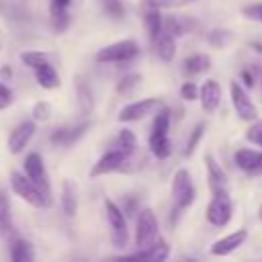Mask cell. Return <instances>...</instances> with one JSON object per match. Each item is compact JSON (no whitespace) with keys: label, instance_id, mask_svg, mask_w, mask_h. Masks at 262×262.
<instances>
[{"label":"cell","instance_id":"8","mask_svg":"<svg viewBox=\"0 0 262 262\" xmlns=\"http://www.w3.org/2000/svg\"><path fill=\"white\" fill-rule=\"evenodd\" d=\"M164 106L162 98H139V100H133L129 104H125L121 111H119V123H135V121H141L149 115H156L160 108Z\"/></svg>","mask_w":262,"mask_h":262},{"label":"cell","instance_id":"40","mask_svg":"<svg viewBox=\"0 0 262 262\" xmlns=\"http://www.w3.org/2000/svg\"><path fill=\"white\" fill-rule=\"evenodd\" d=\"M239 80L244 82V86L246 88H254V84H256V70L252 68H246V70H242V74H239Z\"/></svg>","mask_w":262,"mask_h":262},{"label":"cell","instance_id":"9","mask_svg":"<svg viewBox=\"0 0 262 262\" xmlns=\"http://www.w3.org/2000/svg\"><path fill=\"white\" fill-rule=\"evenodd\" d=\"M229 96H231V104H233V111H235L237 119L248 121V123L256 121L258 108H256V104L252 102V98L248 96L246 88H244L239 82L233 80V82L229 84Z\"/></svg>","mask_w":262,"mask_h":262},{"label":"cell","instance_id":"26","mask_svg":"<svg viewBox=\"0 0 262 262\" xmlns=\"http://www.w3.org/2000/svg\"><path fill=\"white\" fill-rule=\"evenodd\" d=\"M111 147L113 149H121L125 154H133L137 149V137H135V133L131 129H121L115 135V139L111 141Z\"/></svg>","mask_w":262,"mask_h":262},{"label":"cell","instance_id":"1","mask_svg":"<svg viewBox=\"0 0 262 262\" xmlns=\"http://www.w3.org/2000/svg\"><path fill=\"white\" fill-rule=\"evenodd\" d=\"M170 121H172V113L168 106H162L156 115H154V123H151V133H149V151L151 156H156L158 160H166L172 154V141H170Z\"/></svg>","mask_w":262,"mask_h":262},{"label":"cell","instance_id":"2","mask_svg":"<svg viewBox=\"0 0 262 262\" xmlns=\"http://www.w3.org/2000/svg\"><path fill=\"white\" fill-rule=\"evenodd\" d=\"M10 188L16 196L35 209H47L51 205V194H47L39 184H35L25 172H10Z\"/></svg>","mask_w":262,"mask_h":262},{"label":"cell","instance_id":"28","mask_svg":"<svg viewBox=\"0 0 262 262\" xmlns=\"http://www.w3.org/2000/svg\"><path fill=\"white\" fill-rule=\"evenodd\" d=\"M233 39H235V37H233V31H229V29H213V31L207 33L209 45H211V47H217V49H223V47L231 45Z\"/></svg>","mask_w":262,"mask_h":262},{"label":"cell","instance_id":"32","mask_svg":"<svg viewBox=\"0 0 262 262\" xmlns=\"http://www.w3.org/2000/svg\"><path fill=\"white\" fill-rule=\"evenodd\" d=\"M164 31L174 37H182L186 33V20L180 16H164Z\"/></svg>","mask_w":262,"mask_h":262},{"label":"cell","instance_id":"33","mask_svg":"<svg viewBox=\"0 0 262 262\" xmlns=\"http://www.w3.org/2000/svg\"><path fill=\"white\" fill-rule=\"evenodd\" d=\"M102 4H104V10L108 12V16H111V18L119 20V18H123V16H125L123 0H102Z\"/></svg>","mask_w":262,"mask_h":262},{"label":"cell","instance_id":"30","mask_svg":"<svg viewBox=\"0 0 262 262\" xmlns=\"http://www.w3.org/2000/svg\"><path fill=\"white\" fill-rule=\"evenodd\" d=\"M18 57H20V61H23L27 68H31L33 72H35L37 68L45 66V63H49V55H47L45 51H23Z\"/></svg>","mask_w":262,"mask_h":262},{"label":"cell","instance_id":"7","mask_svg":"<svg viewBox=\"0 0 262 262\" xmlns=\"http://www.w3.org/2000/svg\"><path fill=\"white\" fill-rule=\"evenodd\" d=\"M231 217H233V203L227 188L213 192V199L207 207V221L215 227H225L231 221Z\"/></svg>","mask_w":262,"mask_h":262},{"label":"cell","instance_id":"22","mask_svg":"<svg viewBox=\"0 0 262 262\" xmlns=\"http://www.w3.org/2000/svg\"><path fill=\"white\" fill-rule=\"evenodd\" d=\"M49 20H51V29H53L57 35L66 33L68 27H70V23H72V16H70L68 6H61V4L51 2V4H49Z\"/></svg>","mask_w":262,"mask_h":262},{"label":"cell","instance_id":"24","mask_svg":"<svg viewBox=\"0 0 262 262\" xmlns=\"http://www.w3.org/2000/svg\"><path fill=\"white\" fill-rule=\"evenodd\" d=\"M35 80H37V84L41 86V88H45V90H55V88H59V74H57V70L51 66V63H45V66H41V68H37L35 70Z\"/></svg>","mask_w":262,"mask_h":262},{"label":"cell","instance_id":"3","mask_svg":"<svg viewBox=\"0 0 262 262\" xmlns=\"http://www.w3.org/2000/svg\"><path fill=\"white\" fill-rule=\"evenodd\" d=\"M137 55H139V43L135 39H121L98 49L94 59L98 63H125L135 59Z\"/></svg>","mask_w":262,"mask_h":262},{"label":"cell","instance_id":"43","mask_svg":"<svg viewBox=\"0 0 262 262\" xmlns=\"http://www.w3.org/2000/svg\"><path fill=\"white\" fill-rule=\"evenodd\" d=\"M250 45H252V47H254L258 53H262V43H250Z\"/></svg>","mask_w":262,"mask_h":262},{"label":"cell","instance_id":"45","mask_svg":"<svg viewBox=\"0 0 262 262\" xmlns=\"http://www.w3.org/2000/svg\"><path fill=\"white\" fill-rule=\"evenodd\" d=\"M260 84H262V70H260Z\"/></svg>","mask_w":262,"mask_h":262},{"label":"cell","instance_id":"20","mask_svg":"<svg viewBox=\"0 0 262 262\" xmlns=\"http://www.w3.org/2000/svg\"><path fill=\"white\" fill-rule=\"evenodd\" d=\"M76 96H78V106H80L82 117L92 115V111H94V92H92L90 84L80 76L76 78Z\"/></svg>","mask_w":262,"mask_h":262},{"label":"cell","instance_id":"38","mask_svg":"<svg viewBox=\"0 0 262 262\" xmlns=\"http://www.w3.org/2000/svg\"><path fill=\"white\" fill-rule=\"evenodd\" d=\"M12 102H14V92L4 82H0V111H4L6 106H10Z\"/></svg>","mask_w":262,"mask_h":262},{"label":"cell","instance_id":"19","mask_svg":"<svg viewBox=\"0 0 262 262\" xmlns=\"http://www.w3.org/2000/svg\"><path fill=\"white\" fill-rule=\"evenodd\" d=\"M154 45H156V53L158 57L164 61V63H170L176 55V37L170 35L168 31L162 29V33L154 39Z\"/></svg>","mask_w":262,"mask_h":262},{"label":"cell","instance_id":"5","mask_svg":"<svg viewBox=\"0 0 262 262\" xmlns=\"http://www.w3.org/2000/svg\"><path fill=\"white\" fill-rule=\"evenodd\" d=\"M104 213L106 221L111 225V242L115 248H127L129 244V229H127V217L125 211L111 199L104 201Z\"/></svg>","mask_w":262,"mask_h":262},{"label":"cell","instance_id":"31","mask_svg":"<svg viewBox=\"0 0 262 262\" xmlns=\"http://www.w3.org/2000/svg\"><path fill=\"white\" fill-rule=\"evenodd\" d=\"M205 123H196L194 125V129L190 131V135H188V139H186V145H184V151H182V156L184 158H190L192 154H194V149L199 147V143H201V139H203V135H205Z\"/></svg>","mask_w":262,"mask_h":262},{"label":"cell","instance_id":"23","mask_svg":"<svg viewBox=\"0 0 262 262\" xmlns=\"http://www.w3.org/2000/svg\"><path fill=\"white\" fill-rule=\"evenodd\" d=\"M211 68V57L207 53H194V55H188L184 57L182 61V72L186 76H196V74H203Z\"/></svg>","mask_w":262,"mask_h":262},{"label":"cell","instance_id":"15","mask_svg":"<svg viewBox=\"0 0 262 262\" xmlns=\"http://www.w3.org/2000/svg\"><path fill=\"white\" fill-rule=\"evenodd\" d=\"M88 123H76V125H63V127H55L51 131V143L53 145H59V147H68L72 143H76L86 131H88Z\"/></svg>","mask_w":262,"mask_h":262},{"label":"cell","instance_id":"17","mask_svg":"<svg viewBox=\"0 0 262 262\" xmlns=\"http://www.w3.org/2000/svg\"><path fill=\"white\" fill-rule=\"evenodd\" d=\"M233 162H235V166H237L242 172L258 176V170H260V166H262V149L242 147V149L235 151Z\"/></svg>","mask_w":262,"mask_h":262},{"label":"cell","instance_id":"27","mask_svg":"<svg viewBox=\"0 0 262 262\" xmlns=\"http://www.w3.org/2000/svg\"><path fill=\"white\" fill-rule=\"evenodd\" d=\"M10 260L12 262H31V260H35V252H33L31 242H27L23 237L14 239L12 246H10Z\"/></svg>","mask_w":262,"mask_h":262},{"label":"cell","instance_id":"18","mask_svg":"<svg viewBox=\"0 0 262 262\" xmlns=\"http://www.w3.org/2000/svg\"><path fill=\"white\" fill-rule=\"evenodd\" d=\"M205 168H207V180H209L211 192L225 190L227 188V174L221 168V164L215 160V156H211V154L205 156Z\"/></svg>","mask_w":262,"mask_h":262},{"label":"cell","instance_id":"16","mask_svg":"<svg viewBox=\"0 0 262 262\" xmlns=\"http://www.w3.org/2000/svg\"><path fill=\"white\" fill-rule=\"evenodd\" d=\"M199 100H201V108L205 113H215L217 106L221 104V86L217 80L209 78L201 84L199 88Z\"/></svg>","mask_w":262,"mask_h":262},{"label":"cell","instance_id":"42","mask_svg":"<svg viewBox=\"0 0 262 262\" xmlns=\"http://www.w3.org/2000/svg\"><path fill=\"white\" fill-rule=\"evenodd\" d=\"M0 74H2V76H4V78H6V76H8V78H10V74H12V72H10V68H6V66H4V68H2V70H0Z\"/></svg>","mask_w":262,"mask_h":262},{"label":"cell","instance_id":"6","mask_svg":"<svg viewBox=\"0 0 262 262\" xmlns=\"http://www.w3.org/2000/svg\"><path fill=\"white\" fill-rule=\"evenodd\" d=\"M158 237H160L158 217L149 207H143L135 219V246H137V250L151 246Z\"/></svg>","mask_w":262,"mask_h":262},{"label":"cell","instance_id":"21","mask_svg":"<svg viewBox=\"0 0 262 262\" xmlns=\"http://www.w3.org/2000/svg\"><path fill=\"white\" fill-rule=\"evenodd\" d=\"M61 211L68 217L78 215V186L74 180H63L61 184Z\"/></svg>","mask_w":262,"mask_h":262},{"label":"cell","instance_id":"37","mask_svg":"<svg viewBox=\"0 0 262 262\" xmlns=\"http://www.w3.org/2000/svg\"><path fill=\"white\" fill-rule=\"evenodd\" d=\"M199 88H201V86H196L194 82H184V84L180 86V98H182V100H188V102L199 100Z\"/></svg>","mask_w":262,"mask_h":262},{"label":"cell","instance_id":"35","mask_svg":"<svg viewBox=\"0 0 262 262\" xmlns=\"http://www.w3.org/2000/svg\"><path fill=\"white\" fill-rule=\"evenodd\" d=\"M51 117V104L47 100H39L33 106V119L35 121H47Z\"/></svg>","mask_w":262,"mask_h":262},{"label":"cell","instance_id":"39","mask_svg":"<svg viewBox=\"0 0 262 262\" xmlns=\"http://www.w3.org/2000/svg\"><path fill=\"white\" fill-rule=\"evenodd\" d=\"M160 8H182V6H188L192 2H199V0H156Z\"/></svg>","mask_w":262,"mask_h":262},{"label":"cell","instance_id":"4","mask_svg":"<svg viewBox=\"0 0 262 262\" xmlns=\"http://www.w3.org/2000/svg\"><path fill=\"white\" fill-rule=\"evenodd\" d=\"M170 192H172L174 209H178V211H184L194 203L196 190H194V184H192V176L186 168H180V170L174 172Z\"/></svg>","mask_w":262,"mask_h":262},{"label":"cell","instance_id":"29","mask_svg":"<svg viewBox=\"0 0 262 262\" xmlns=\"http://www.w3.org/2000/svg\"><path fill=\"white\" fill-rule=\"evenodd\" d=\"M139 84H141V74H135V72L125 74V76L117 82V94H121V96H131V94L139 88Z\"/></svg>","mask_w":262,"mask_h":262},{"label":"cell","instance_id":"10","mask_svg":"<svg viewBox=\"0 0 262 262\" xmlns=\"http://www.w3.org/2000/svg\"><path fill=\"white\" fill-rule=\"evenodd\" d=\"M23 168H25V174L35 182V184H39L47 194H51V184H49V174H47V170H45V162H43V158L37 154V151H31V154H27V158H25V164H23Z\"/></svg>","mask_w":262,"mask_h":262},{"label":"cell","instance_id":"14","mask_svg":"<svg viewBox=\"0 0 262 262\" xmlns=\"http://www.w3.org/2000/svg\"><path fill=\"white\" fill-rule=\"evenodd\" d=\"M246 239H248V231H246V229H237V231H231V233H227V235L215 239V242L211 244L209 252H211L213 256H229V254H233L237 248H242V246L246 244Z\"/></svg>","mask_w":262,"mask_h":262},{"label":"cell","instance_id":"36","mask_svg":"<svg viewBox=\"0 0 262 262\" xmlns=\"http://www.w3.org/2000/svg\"><path fill=\"white\" fill-rule=\"evenodd\" d=\"M242 14H244L248 20H254V23H260V25H262V2L244 6V8H242Z\"/></svg>","mask_w":262,"mask_h":262},{"label":"cell","instance_id":"11","mask_svg":"<svg viewBox=\"0 0 262 262\" xmlns=\"http://www.w3.org/2000/svg\"><path fill=\"white\" fill-rule=\"evenodd\" d=\"M127 156H129V154L111 147L106 154H102V156L96 160V164H94L92 170H90V176H92V178H98V176H106V174L119 172L121 166H123V162L127 160Z\"/></svg>","mask_w":262,"mask_h":262},{"label":"cell","instance_id":"12","mask_svg":"<svg viewBox=\"0 0 262 262\" xmlns=\"http://www.w3.org/2000/svg\"><path fill=\"white\" fill-rule=\"evenodd\" d=\"M35 131H37V125H35V119L33 121H23V123H18L12 131H10V135H8V139H6V145H8V151L10 154H20L27 145H29V141H31V137L35 135Z\"/></svg>","mask_w":262,"mask_h":262},{"label":"cell","instance_id":"41","mask_svg":"<svg viewBox=\"0 0 262 262\" xmlns=\"http://www.w3.org/2000/svg\"><path fill=\"white\" fill-rule=\"evenodd\" d=\"M51 2H55V4H61V6H68V8H70L74 2H80V0H51Z\"/></svg>","mask_w":262,"mask_h":262},{"label":"cell","instance_id":"13","mask_svg":"<svg viewBox=\"0 0 262 262\" xmlns=\"http://www.w3.org/2000/svg\"><path fill=\"white\" fill-rule=\"evenodd\" d=\"M141 16H143V25H145L147 35L154 41L164 29V14L160 12L158 2L156 0H141Z\"/></svg>","mask_w":262,"mask_h":262},{"label":"cell","instance_id":"44","mask_svg":"<svg viewBox=\"0 0 262 262\" xmlns=\"http://www.w3.org/2000/svg\"><path fill=\"white\" fill-rule=\"evenodd\" d=\"M260 174H262V166H260V170H258V176H260Z\"/></svg>","mask_w":262,"mask_h":262},{"label":"cell","instance_id":"46","mask_svg":"<svg viewBox=\"0 0 262 262\" xmlns=\"http://www.w3.org/2000/svg\"><path fill=\"white\" fill-rule=\"evenodd\" d=\"M260 219H262V207H260Z\"/></svg>","mask_w":262,"mask_h":262},{"label":"cell","instance_id":"25","mask_svg":"<svg viewBox=\"0 0 262 262\" xmlns=\"http://www.w3.org/2000/svg\"><path fill=\"white\" fill-rule=\"evenodd\" d=\"M14 231L12 227V215H10V203L8 196L0 190V239L10 237Z\"/></svg>","mask_w":262,"mask_h":262},{"label":"cell","instance_id":"34","mask_svg":"<svg viewBox=\"0 0 262 262\" xmlns=\"http://www.w3.org/2000/svg\"><path fill=\"white\" fill-rule=\"evenodd\" d=\"M246 141L262 147V121H252V125L246 131Z\"/></svg>","mask_w":262,"mask_h":262}]
</instances>
